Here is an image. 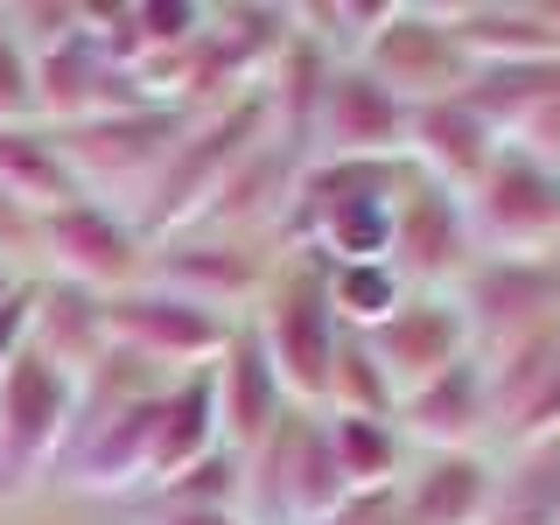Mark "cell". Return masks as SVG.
<instances>
[{"label": "cell", "mask_w": 560, "mask_h": 525, "mask_svg": "<svg viewBox=\"0 0 560 525\" xmlns=\"http://www.w3.org/2000/svg\"><path fill=\"white\" fill-rule=\"evenodd\" d=\"M267 133H273V113H267V92H259V84L238 92L232 105H218V113H197V127L175 140V154L162 162V175L148 183V197L127 210L133 232L148 245L189 232V224L203 218V203L224 189V175H232Z\"/></svg>", "instance_id": "obj_1"}, {"label": "cell", "mask_w": 560, "mask_h": 525, "mask_svg": "<svg viewBox=\"0 0 560 525\" xmlns=\"http://www.w3.org/2000/svg\"><path fill=\"white\" fill-rule=\"evenodd\" d=\"M245 323L267 343V364H273L280 393H288V407L323 413L329 407V372H337V343H343V323H337V308H329L323 259L280 253L267 294H259V308L245 315Z\"/></svg>", "instance_id": "obj_2"}, {"label": "cell", "mask_w": 560, "mask_h": 525, "mask_svg": "<svg viewBox=\"0 0 560 525\" xmlns=\"http://www.w3.org/2000/svg\"><path fill=\"white\" fill-rule=\"evenodd\" d=\"M189 127H197L189 105L154 98V105H133V113H98V119H78V127H49V133H57L63 162L78 168L84 197L113 203V210H133Z\"/></svg>", "instance_id": "obj_3"}, {"label": "cell", "mask_w": 560, "mask_h": 525, "mask_svg": "<svg viewBox=\"0 0 560 525\" xmlns=\"http://www.w3.org/2000/svg\"><path fill=\"white\" fill-rule=\"evenodd\" d=\"M70 428H78V378L43 350H22L0 372V498H22L57 477Z\"/></svg>", "instance_id": "obj_4"}, {"label": "cell", "mask_w": 560, "mask_h": 525, "mask_svg": "<svg viewBox=\"0 0 560 525\" xmlns=\"http://www.w3.org/2000/svg\"><path fill=\"white\" fill-rule=\"evenodd\" d=\"M477 259H547L560 253V168L525 148H498L483 183L463 197Z\"/></svg>", "instance_id": "obj_5"}, {"label": "cell", "mask_w": 560, "mask_h": 525, "mask_svg": "<svg viewBox=\"0 0 560 525\" xmlns=\"http://www.w3.org/2000/svg\"><path fill=\"white\" fill-rule=\"evenodd\" d=\"M35 267L43 280H70L92 294H127L148 280V238L133 232L127 210L113 203H63L49 218H35Z\"/></svg>", "instance_id": "obj_6"}, {"label": "cell", "mask_w": 560, "mask_h": 525, "mask_svg": "<svg viewBox=\"0 0 560 525\" xmlns=\"http://www.w3.org/2000/svg\"><path fill=\"white\" fill-rule=\"evenodd\" d=\"M280 267V245L267 238H232V232H175L162 245H148V280L183 302H203L218 315L245 323L253 302L267 294V280Z\"/></svg>", "instance_id": "obj_7"}, {"label": "cell", "mask_w": 560, "mask_h": 525, "mask_svg": "<svg viewBox=\"0 0 560 525\" xmlns=\"http://www.w3.org/2000/svg\"><path fill=\"white\" fill-rule=\"evenodd\" d=\"M232 315L203 308V302H183V294L140 280L127 294H105V337L133 358L162 364V372H197V364H218L224 343H232Z\"/></svg>", "instance_id": "obj_8"}, {"label": "cell", "mask_w": 560, "mask_h": 525, "mask_svg": "<svg viewBox=\"0 0 560 525\" xmlns=\"http://www.w3.org/2000/svg\"><path fill=\"white\" fill-rule=\"evenodd\" d=\"M469 267H477V238H469L463 197H448L442 183L407 168L393 197V273L413 294H455Z\"/></svg>", "instance_id": "obj_9"}, {"label": "cell", "mask_w": 560, "mask_h": 525, "mask_svg": "<svg viewBox=\"0 0 560 525\" xmlns=\"http://www.w3.org/2000/svg\"><path fill=\"white\" fill-rule=\"evenodd\" d=\"M469 323V350L498 358L504 343L533 337V329L560 323V253L547 259H477L455 288Z\"/></svg>", "instance_id": "obj_10"}, {"label": "cell", "mask_w": 560, "mask_h": 525, "mask_svg": "<svg viewBox=\"0 0 560 525\" xmlns=\"http://www.w3.org/2000/svg\"><path fill=\"white\" fill-rule=\"evenodd\" d=\"M162 393H140V399H119V407L78 413L70 448L57 463L70 498H127V490H148V448H154V420H162Z\"/></svg>", "instance_id": "obj_11"}, {"label": "cell", "mask_w": 560, "mask_h": 525, "mask_svg": "<svg viewBox=\"0 0 560 525\" xmlns=\"http://www.w3.org/2000/svg\"><path fill=\"white\" fill-rule=\"evenodd\" d=\"M407 98H393L364 63H337L315 105L302 162H407Z\"/></svg>", "instance_id": "obj_12"}, {"label": "cell", "mask_w": 560, "mask_h": 525, "mask_svg": "<svg viewBox=\"0 0 560 525\" xmlns=\"http://www.w3.org/2000/svg\"><path fill=\"white\" fill-rule=\"evenodd\" d=\"M358 63L372 70L393 98H407V105L448 98V92L469 84V57L455 49V35L442 22V0H434V8H420V0H393L385 28L372 35V49H364Z\"/></svg>", "instance_id": "obj_13"}, {"label": "cell", "mask_w": 560, "mask_h": 525, "mask_svg": "<svg viewBox=\"0 0 560 525\" xmlns=\"http://www.w3.org/2000/svg\"><path fill=\"white\" fill-rule=\"evenodd\" d=\"M358 343L372 350V364L385 372L393 399H407L428 378H442L448 364L469 358V323H463V302H455V294H407V302L385 315L378 329H364Z\"/></svg>", "instance_id": "obj_14"}, {"label": "cell", "mask_w": 560, "mask_h": 525, "mask_svg": "<svg viewBox=\"0 0 560 525\" xmlns=\"http://www.w3.org/2000/svg\"><path fill=\"white\" fill-rule=\"evenodd\" d=\"M393 428H399V442H407L413 455H469V448H490L498 420H490V385H483L477 350H469L463 364H448L442 378H428L420 393L399 399ZM490 455H498V448H490Z\"/></svg>", "instance_id": "obj_15"}, {"label": "cell", "mask_w": 560, "mask_h": 525, "mask_svg": "<svg viewBox=\"0 0 560 525\" xmlns=\"http://www.w3.org/2000/svg\"><path fill=\"white\" fill-rule=\"evenodd\" d=\"M498 148L504 140L483 127V113L463 92L428 98V105L407 113V168L428 175V183H442L448 197H469V189L483 183V168L498 162Z\"/></svg>", "instance_id": "obj_16"}, {"label": "cell", "mask_w": 560, "mask_h": 525, "mask_svg": "<svg viewBox=\"0 0 560 525\" xmlns=\"http://www.w3.org/2000/svg\"><path fill=\"white\" fill-rule=\"evenodd\" d=\"M442 22L469 70L504 63H560V28L547 0H442Z\"/></svg>", "instance_id": "obj_17"}, {"label": "cell", "mask_w": 560, "mask_h": 525, "mask_svg": "<svg viewBox=\"0 0 560 525\" xmlns=\"http://www.w3.org/2000/svg\"><path fill=\"white\" fill-rule=\"evenodd\" d=\"M294 175H302V154L280 148V140L267 133L232 175H224V189L203 203V218L189 224V232H232V238H267V245H280V218H288Z\"/></svg>", "instance_id": "obj_18"}, {"label": "cell", "mask_w": 560, "mask_h": 525, "mask_svg": "<svg viewBox=\"0 0 560 525\" xmlns=\"http://www.w3.org/2000/svg\"><path fill=\"white\" fill-rule=\"evenodd\" d=\"M210 378H218V428H224V448L253 455L267 434L288 420V393H280L273 364H267V343L253 337V323L232 329V343H224V358L210 364Z\"/></svg>", "instance_id": "obj_19"}, {"label": "cell", "mask_w": 560, "mask_h": 525, "mask_svg": "<svg viewBox=\"0 0 560 525\" xmlns=\"http://www.w3.org/2000/svg\"><path fill=\"white\" fill-rule=\"evenodd\" d=\"M498 498V455H413L399 477V525H483Z\"/></svg>", "instance_id": "obj_20"}, {"label": "cell", "mask_w": 560, "mask_h": 525, "mask_svg": "<svg viewBox=\"0 0 560 525\" xmlns=\"http://www.w3.org/2000/svg\"><path fill=\"white\" fill-rule=\"evenodd\" d=\"M218 448H224L218 378H210V364H197V372H183L162 393V420H154V448H148V490H168L175 477H189Z\"/></svg>", "instance_id": "obj_21"}, {"label": "cell", "mask_w": 560, "mask_h": 525, "mask_svg": "<svg viewBox=\"0 0 560 525\" xmlns=\"http://www.w3.org/2000/svg\"><path fill=\"white\" fill-rule=\"evenodd\" d=\"M28 350H43L49 364H63L70 378H84L105 350H113V337H105V294L70 288V280H35Z\"/></svg>", "instance_id": "obj_22"}, {"label": "cell", "mask_w": 560, "mask_h": 525, "mask_svg": "<svg viewBox=\"0 0 560 525\" xmlns=\"http://www.w3.org/2000/svg\"><path fill=\"white\" fill-rule=\"evenodd\" d=\"M0 197L22 203L28 218H49L63 203H84L78 168L63 162L49 127H0Z\"/></svg>", "instance_id": "obj_23"}, {"label": "cell", "mask_w": 560, "mask_h": 525, "mask_svg": "<svg viewBox=\"0 0 560 525\" xmlns=\"http://www.w3.org/2000/svg\"><path fill=\"white\" fill-rule=\"evenodd\" d=\"M329 70H337V63H329L302 28H294V43L273 57L267 84H259V92H267V113H273V140H280V148H294V154L308 148L315 105H323V92H329Z\"/></svg>", "instance_id": "obj_24"}, {"label": "cell", "mask_w": 560, "mask_h": 525, "mask_svg": "<svg viewBox=\"0 0 560 525\" xmlns=\"http://www.w3.org/2000/svg\"><path fill=\"white\" fill-rule=\"evenodd\" d=\"M323 428H329V448H337L350 490H385V483H399V477L413 469V448L399 442L393 420H372V413H323Z\"/></svg>", "instance_id": "obj_25"}, {"label": "cell", "mask_w": 560, "mask_h": 525, "mask_svg": "<svg viewBox=\"0 0 560 525\" xmlns=\"http://www.w3.org/2000/svg\"><path fill=\"white\" fill-rule=\"evenodd\" d=\"M385 14H393V0H308V8H294V28L329 63H358L372 49V35L385 28Z\"/></svg>", "instance_id": "obj_26"}, {"label": "cell", "mask_w": 560, "mask_h": 525, "mask_svg": "<svg viewBox=\"0 0 560 525\" xmlns=\"http://www.w3.org/2000/svg\"><path fill=\"white\" fill-rule=\"evenodd\" d=\"M323 280H329V308H337V323L350 329V337L378 329L385 315L413 294L407 280L393 273V259H372V267H323Z\"/></svg>", "instance_id": "obj_27"}, {"label": "cell", "mask_w": 560, "mask_h": 525, "mask_svg": "<svg viewBox=\"0 0 560 525\" xmlns=\"http://www.w3.org/2000/svg\"><path fill=\"white\" fill-rule=\"evenodd\" d=\"M323 413H372V420H393L399 413L385 372L372 364V350L350 337V329H343V343H337V372H329V407Z\"/></svg>", "instance_id": "obj_28"}, {"label": "cell", "mask_w": 560, "mask_h": 525, "mask_svg": "<svg viewBox=\"0 0 560 525\" xmlns=\"http://www.w3.org/2000/svg\"><path fill=\"white\" fill-rule=\"evenodd\" d=\"M0 22L14 28L28 57H49L70 35H84V0H14V8H0Z\"/></svg>", "instance_id": "obj_29"}, {"label": "cell", "mask_w": 560, "mask_h": 525, "mask_svg": "<svg viewBox=\"0 0 560 525\" xmlns=\"http://www.w3.org/2000/svg\"><path fill=\"white\" fill-rule=\"evenodd\" d=\"M154 504H203V512H238V455H232V448L203 455L189 477H175L168 490H154Z\"/></svg>", "instance_id": "obj_30"}, {"label": "cell", "mask_w": 560, "mask_h": 525, "mask_svg": "<svg viewBox=\"0 0 560 525\" xmlns=\"http://www.w3.org/2000/svg\"><path fill=\"white\" fill-rule=\"evenodd\" d=\"M0 127H43V113H35V57L14 43L8 22H0Z\"/></svg>", "instance_id": "obj_31"}, {"label": "cell", "mask_w": 560, "mask_h": 525, "mask_svg": "<svg viewBox=\"0 0 560 525\" xmlns=\"http://www.w3.org/2000/svg\"><path fill=\"white\" fill-rule=\"evenodd\" d=\"M0 267L35 280V218L22 203H8V197H0Z\"/></svg>", "instance_id": "obj_32"}, {"label": "cell", "mask_w": 560, "mask_h": 525, "mask_svg": "<svg viewBox=\"0 0 560 525\" xmlns=\"http://www.w3.org/2000/svg\"><path fill=\"white\" fill-rule=\"evenodd\" d=\"M28 323H35V280H22V288L0 302V372L28 350Z\"/></svg>", "instance_id": "obj_33"}, {"label": "cell", "mask_w": 560, "mask_h": 525, "mask_svg": "<svg viewBox=\"0 0 560 525\" xmlns=\"http://www.w3.org/2000/svg\"><path fill=\"white\" fill-rule=\"evenodd\" d=\"M512 148H525V154H539V162H553V168H560V84L547 92V105H539V113L518 127Z\"/></svg>", "instance_id": "obj_34"}, {"label": "cell", "mask_w": 560, "mask_h": 525, "mask_svg": "<svg viewBox=\"0 0 560 525\" xmlns=\"http://www.w3.org/2000/svg\"><path fill=\"white\" fill-rule=\"evenodd\" d=\"M148 525H245L238 512H203V504H148Z\"/></svg>", "instance_id": "obj_35"}, {"label": "cell", "mask_w": 560, "mask_h": 525, "mask_svg": "<svg viewBox=\"0 0 560 525\" xmlns=\"http://www.w3.org/2000/svg\"><path fill=\"white\" fill-rule=\"evenodd\" d=\"M14 288H22V273H8V267H0V302H8Z\"/></svg>", "instance_id": "obj_36"}]
</instances>
